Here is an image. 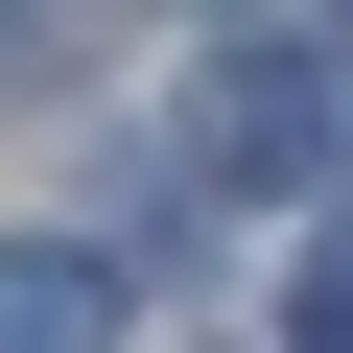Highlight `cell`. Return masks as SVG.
Wrapping results in <instances>:
<instances>
[{"label": "cell", "instance_id": "7a4b0ae2", "mask_svg": "<svg viewBox=\"0 0 353 353\" xmlns=\"http://www.w3.org/2000/svg\"><path fill=\"white\" fill-rule=\"evenodd\" d=\"M0 353H118V259H71V236H0Z\"/></svg>", "mask_w": 353, "mask_h": 353}, {"label": "cell", "instance_id": "3957f363", "mask_svg": "<svg viewBox=\"0 0 353 353\" xmlns=\"http://www.w3.org/2000/svg\"><path fill=\"white\" fill-rule=\"evenodd\" d=\"M306 353H353V236H330V259H306Z\"/></svg>", "mask_w": 353, "mask_h": 353}, {"label": "cell", "instance_id": "6da1fadb", "mask_svg": "<svg viewBox=\"0 0 353 353\" xmlns=\"http://www.w3.org/2000/svg\"><path fill=\"white\" fill-rule=\"evenodd\" d=\"M189 165H212V189H306V165H330V48H306V24L212 48V94H189Z\"/></svg>", "mask_w": 353, "mask_h": 353}]
</instances>
